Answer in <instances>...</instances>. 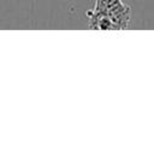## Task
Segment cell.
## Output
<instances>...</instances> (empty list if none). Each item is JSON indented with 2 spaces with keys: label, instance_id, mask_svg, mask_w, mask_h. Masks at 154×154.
<instances>
[{
  "label": "cell",
  "instance_id": "obj_1",
  "mask_svg": "<svg viewBox=\"0 0 154 154\" xmlns=\"http://www.w3.org/2000/svg\"><path fill=\"white\" fill-rule=\"evenodd\" d=\"M122 2V0H95V6L91 8L95 12H106Z\"/></svg>",
  "mask_w": 154,
  "mask_h": 154
}]
</instances>
